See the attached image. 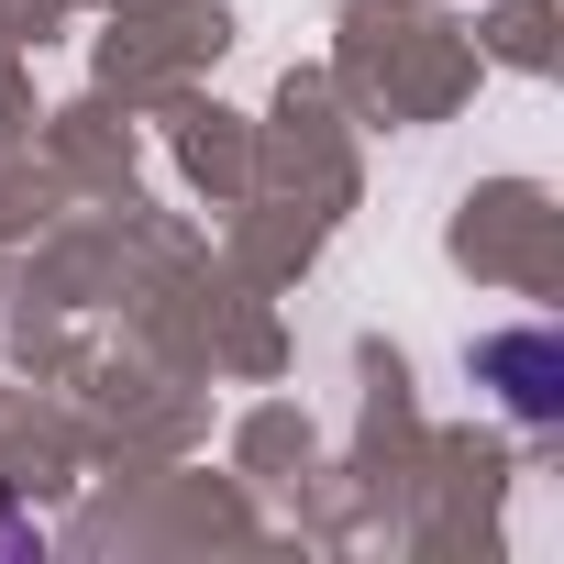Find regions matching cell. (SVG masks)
Wrapping results in <instances>:
<instances>
[{"mask_svg": "<svg viewBox=\"0 0 564 564\" xmlns=\"http://www.w3.org/2000/svg\"><path fill=\"white\" fill-rule=\"evenodd\" d=\"M476 388H498L509 421H553L564 410V344L553 333H487L476 344Z\"/></svg>", "mask_w": 564, "mask_h": 564, "instance_id": "obj_1", "label": "cell"}]
</instances>
